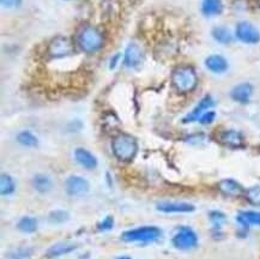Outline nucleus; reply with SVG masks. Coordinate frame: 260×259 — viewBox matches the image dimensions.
<instances>
[{
    "mask_svg": "<svg viewBox=\"0 0 260 259\" xmlns=\"http://www.w3.org/2000/svg\"><path fill=\"white\" fill-rule=\"evenodd\" d=\"M172 83L181 94H188L198 85V76L196 70L189 65H181L174 69L172 74Z\"/></svg>",
    "mask_w": 260,
    "mask_h": 259,
    "instance_id": "nucleus-1",
    "label": "nucleus"
},
{
    "mask_svg": "<svg viewBox=\"0 0 260 259\" xmlns=\"http://www.w3.org/2000/svg\"><path fill=\"white\" fill-rule=\"evenodd\" d=\"M76 43L83 52L95 53L103 47L105 38L96 26L86 25L83 26L81 30L78 31Z\"/></svg>",
    "mask_w": 260,
    "mask_h": 259,
    "instance_id": "nucleus-2",
    "label": "nucleus"
},
{
    "mask_svg": "<svg viewBox=\"0 0 260 259\" xmlns=\"http://www.w3.org/2000/svg\"><path fill=\"white\" fill-rule=\"evenodd\" d=\"M113 154L118 160L122 162H129L135 158L138 151V144L136 138L127 134L116 135L112 142Z\"/></svg>",
    "mask_w": 260,
    "mask_h": 259,
    "instance_id": "nucleus-3",
    "label": "nucleus"
},
{
    "mask_svg": "<svg viewBox=\"0 0 260 259\" xmlns=\"http://www.w3.org/2000/svg\"><path fill=\"white\" fill-rule=\"evenodd\" d=\"M161 237V229L154 225H144L135 229H129L122 233V240L127 242H151Z\"/></svg>",
    "mask_w": 260,
    "mask_h": 259,
    "instance_id": "nucleus-4",
    "label": "nucleus"
},
{
    "mask_svg": "<svg viewBox=\"0 0 260 259\" xmlns=\"http://www.w3.org/2000/svg\"><path fill=\"white\" fill-rule=\"evenodd\" d=\"M73 53H75V43L68 36H56L48 43L47 54L51 58H65L72 55Z\"/></svg>",
    "mask_w": 260,
    "mask_h": 259,
    "instance_id": "nucleus-5",
    "label": "nucleus"
},
{
    "mask_svg": "<svg viewBox=\"0 0 260 259\" xmlns=\"http://www.w3.org/2000/svg\"><path fill=\"white\" fill-rule=\"evenodd\" d=\"M173 245L175 248L182 251H187L194 248L198 245V237L192 228L182 225L180 227L174 237H173Z\"/></svg>",
    "mask_w": 260,
    "mask_h": 259,
    "instance_id": "nucleus-6",
    "label": "nucleus"
},
{
    "mask_svg": "<svg viewBox=\"0 0 260 259\" xmlns=\"http://www.w3.org/2000/svg\"><path fill=\"white\" fill-rule=\"evenodd\" d=\"M236 38L243 43H258L260 41V33L249 22H240L236 26Z\"/></svg>",
    "mask_w": 260,
    "mask_h": 259,
    "instance_id": "nucleus-7",
    "label": "nucleus"
},
{
    "mask_svg": "<svg viewBox=\"0 0 260 259\" xmlns=\"http://www.w3.org/2000/svg\"><path fill=\"white\" fill-rule=\"evenodd\" d=\"M65 188L70 196L78 197V196L88 193L90 186L86 179L78 177V175H71L65 182Z\"/></svg>",
    "mask_w": 260,
    "mask_h": 259,
    "instance_id": "nucleus-8",
    "label": "nucleus"
},
{
    "mask_svg": "<svg viewBox=\"0 0 260 259\" xmlns=\"http://www.w3.org/2000/svg\"><path fill=\"white\" fill-rule=\"evenodd\" d=\"M143 58H144V55H143V51L141 47L137 43H129L127 48H126L124 55L125 65L127 68L135 69L142 64Z\"/></svg>",
    "mask_w": 260,
    "mask_h": 259,
    "instance_id": "nucleus-9",
    "label": "nucleus"
},
{
    "mask_svg": "<svg viewBox=\"0 0 260 259\" xmlns=\"http://www.w3.org/2000/svg\"><path fill=\"white\" fill-rule=\"evenodd\" d=\"M219 142L229 148H242L245 144V138L241 132L235 130H225L219 134Z\"/></svg>",
    "mask_w": 260,
    "mask_h": 259,
    "instance_id": "nucleus-10",
    "label": "nucleus"
},
{
    "mask_svg": "<svg viewBox=\"0 0 260 259\" xmlns=\"http://www.w3.org/2000/svg\"><path fill=\"white\" fill-rule=\"evenodd\" d=\"M156 209L166 214H174V212H192L194 207L185 202H162L156 205Z\"/></svg>",
    "mask_w": 260,
    "mask_h": 259,
    "instance_id": "nucleus-11",
    "label": "nucleus"
},
{
    "mask_svg": "<svg viewBox=\"0 0 260 259\" xmlns=\"http://www.w3.org/2000/svg\"><path fill=\"white\" fill-rule=\"evenodd\" d=\"M218 190L223 195L229 196V197H239V196H241L245 192L242 185L239 184L238 181L233 180V179H223V180L219 181Z\"/></svg>",
    "mask_w": 260,
    "mask_h": 259,
    "instance_id": "nucleus-12",
    "label": "nucleus"
},
{
    "mask_svg": "<svg viewBox=\"0 0 260 259\" xmlns=\"http://www.w3.org/2000/svg\"><path fill=\"white\" fill-rule=\"evenodd\" d=\"M213 105H215V102H213L211 96H205V98L199 102L198 106H197L189 114L186 115V118L183 119V122H192L199 120L202 115L204 114L205 112H208V109L210 107H212Z\"/></svg>",
    "mask_w": 260,
    "mask_h": 259,
    "instance_id": "nucleus-13",
    "label": "nucleus"
},
{
    "mask_svg": "<svg viewBox=\"0 0 260 259\" xmlns=\"http://www.w3.org/2000/svg\"><path fill=\"white\" fill-rule=\"evenodd\" d=\"M253 92V86L249 83H241L233 88L231 92L232 99L240 104H248Z\"/></svg>",
    "mask_w": 260,
    "mask_h": 259,
    "instance_id": "nucleus-14",
    "label": "nucleus"
},
{
    "mask_svg": "<svg viewBox=\"0 0 260 259\" xmlns=\"http://www.w3.org/2000/svg\"><path fill=\"white\" fill-rule=\"evenodd\" d=\"M75 158L79 166L85 169H94L98 166V160L91 152L83 148H77L75 150Z\"/></svg>",
    "mask_w": 260,
    "mask_h": 259,
    "instance_id": "nucleus-15",
    "label": "nucleus"
},
{
    "mask_svg": "<svg viewBox=\"0 0 260 259\" xmlns=\"http://www.w3.org/2000/svg\"><path fill=\"white\" fill-rule=\"evenodd\" d=\"M205 65L213 74H223L228 70V61L222 55L213 54L206 58Z\"/></svg>",
    "mask_w": 260,
    "mask_h": 259,
    "instance_id": "nucleus-16",
    "label": "nucleus"
},
{
    "mask_svg": "<svg viewBox=\"0 0 260 259\" xmlns=\"http://www.w3.org/2000/svg\"><path fill=\"white\" fill-rule=\"evenodd\" d=\"M77 248V245L73 244V242L69 241H61L58 244L53 245L51 248H48L47 255L48 257H59V255L68 254L70 252L75 251Z\"/></svg>",
    "mask_w": 260,
    "mask_h": 259,
    "instance_id": "nucleus-17",
    "label": "nucleus"
},
{
    "mask_svg": "<svg viewBox=\"0 0 260 259\" xmlns=\"http://www.w3.org/2000/svg\"><path fill=\"white\" fill-rule=\"evenodd\" d=\"M32 186L34 188L40 193H47L52 190L53 187V181L48 175L45 174H36L32 178Z\"/></svg>",
    "mask_w": 260,
    "mask_h": 259,
    "instance_id": "nucleus-18",
    "label": "nucleus"
},
{
    "mask_svg": "<svg viewBox=\"0 0 260 259\" xmlns=\"http://www.w3.org/2000/svg\"><path fill=\"white\" fill-rule=\"evenodd\" d=\"M223 11L222 0H203L202 12L205 16H216Z\"/></svg>",
    "mask_w": 260,
    "mask_h": 259,
    "instance_id": "nucleus-19",
    "label": "nucleus"
},
{
    "mask_svg": "<svg viewBox=\"0 0 260 259\" xmlns=\"http://www.w3.org/2000/svg\"><path fill=\"white\" fill-rule=\"evenodd\" d=\"M238 221L243 225H260V212L241 211L238 215Z\"/></svg>",
    "mask_w": 260,
    "mask_h": 259,
    "instance_id": "nucleus-20",
    "label": "nucleus"
},
{
    "mask_svg": "<svg viewBox=\"0 0 260 259\" xmlns=\"http://www.w3.org/2000/svg\"><path fill=\"white\" fill-rule=\"evenodd\" d=\"M212 36L216 41L219 43H223V45H228L233 41V36L231 31L226 28H223V26H217L212 30Z\"/></svg>",
    "mask_w": 260,
    "mask_h": 259,
    "instance_id": "nucleus-21",
    "label": "nucleus"
},
{
    "mask_svg": "<svg viewBox=\"0 0 260 259\" xmlns=\"http://www.w3.org/2000/svg\"><path fill=\"white\" fill-rule=\"evenodd\" d=\"M18 229L24 232V233H34L36 229H38V221L34 217L25 216V217H22L19 220Z\"/></svg>",
    "mask_w": 260,
    "mask_h": 259,
    "instance_id": "nucleus-22",
    "label": "nucleus"
},
{
    "mask_svg": "<svg viewBox=\"0 0 260 259\" xmlns=\"http://www.w3.org/2000/svg\"><path fill=\"white\" fill-rule=\"evenodd\" d=\"M17 141L19 144L24 145V147H28V148H34L39 144V141L38 138H36V136L32 135L30 131L19 132L17 136Z\"/></svg>",
    "mask_w": 260,
    "mask_h": 259,
    "instance_id": "nucleus-23",
    "label": "nucleus"
},
{
    "mask_svg": "<svg viewBox=\"0 0 260 259\" xmlns=\"http://www.w3.org/2000/svg\"><path fill=\"white\" fill-rule=\"evenodd\" d=\"M15 181L8 174H2L0 177V192L3 196H9L15 191Z\"/></svg>",
    "mask_w": 260,
    "mask_h": 259,
    "instance_id": "nucleus-24",
    "label": "nucleus"
},
{
    "mask_svg": "<svg viewBox=\"0 0 260 259\" xmlns=\"http://www.w3.org/2000/svg\"><path fill=\"white\" fill-rule=\"evenodd\" d=\"M246 198L252 205H260V185H255L249 187L246 191Z\"/></svg>",
    "mask_w": 260,
    "mask_h": 259,
    "instance_id": "nucleus-25",
    "label": "nucleus"
},
{
    "mask_svg": "<svg viewBox=\"0 0 260 259\" xmlns=\"http://www.w3.org/2000/svg\"><path fill=\"white\" fill-rule=\"evenodd\" d=\"M210 220H211L215 229H221L225 221V216L219 211H211V214H210Z\"/></svg>",
    "mask_w": 260,
    "mask_h": 259,
    "instance_id": "nucleus-26",
    "label": "nucleus"
},
{
    "mask_svg": "<svg viewBox=\"0 0 260 259\" xmlns=\"http://www.w3.org/2000/svg\"><path fill=\"white\" fill-rule=\"evenodd\" d=\"M49 220L52 222H55V223H62V222L69 220V214L62 210L52 211L51 215H49Z\"/></svg>",
    "mask_w": 260,
    "mask_h": 259,
    "instance_id": "nucleus-27",
    "label": "nucleus"
},
{
    "mask_svg": "<svg viewBox=\"0 0 260 259\" xmlns=\"http://www.w3.org/2000/svg\"><path fill=\"white\" fill-rule=\"evenodd\" d=\"M215 118H216V113L212 112V111H210V112L208 111L202 115L201 119H199L198 121L203 125H208V124H211V122L215 120Z\"/></svg>",
    "mask_w": 260,
    "mask_h": 259,
    "instance_id": "nucleus-28",
    "label": "nucleus"
},
{
    "mask_svg": "<svg viewBox=\"0 0 260 259\" xmlns=\"http://www.w3.org/2000/svg\"><path fill=\"white\" fill-rule=\"evenodd\" d=\"M30 253H31V251L28 250V248H22V250H17V251L12 252V253H10V258L11 259H23V258L29 257Z\"/></svg>",
    "mask_w": 260,
    "mask_h": 259,
    "instance_id": "nucleus-29",
    "label": "nucleus"
},
{
    "mask_svg": "<svg viewBox=\"0 0 260 259\" xmlns=\"http://www.w3.org/2000/svg\"><path fill=\"white\" fill-rule=\"evenodd\" d=\"M98 228L100 231H109V229L113 228V217L111 216H108V217H106L105 220H103L101 223H99Z\"/></svg>",
    "mask_w": 260,
    "mask_h": 259,
    "instance_id": "nucleus-30",
    "label": "nucleus"
},
{
    "mask_svg": "<svg viewBox=\"0 0 260 259\" xmlns=\"http://www.w3.org/2000/svg\"><path fill=\"white\" fill-rule=\"evenodd\" d=\"M2 2V5L4 8L11 9V8H17V6L21 5L22 0H0Z\"/></svg>",
    "mask_w": 260,
    "mask_h": 259,
    "instance_id": "nucleus-31",
    "label": "nucleus"
},
{
    "mask_svg": "<svg viewBox=\"0 0 260 259\" xmlns=\"http://www.w3.org/2000/svg\"><path fill=\"white\" fill-rule=\"evenodd\" d=\"M119 58H120V54H115L114 56H113V58L111 59V62H109V68L114 69L115 66H116V64H118Z\"/></svg>",
    "mask_w": 260,
    "mask_h": 259,
    "instance_id": "nucleus-32",
    "label": "nucleus"
},
{
    "mask_svg": "<svg viewBox=\"0 0 260 259\" xmlns=\"http://www.w3.org/2000/svg\"><path fill=\"white\" fill-rule=\"evenodd\" d=\"M116 259H132V258L127 257V255H122V257H118Z\"/></svg>",
    "mask_w": 260,
    "mask_h": 259,
    "instance_id": "nucleus-33",
    "label": "nucleus"
},
{
    "mask_svg": "<svg viewBox=\"0 0 260 259\" xmlns=\"http://www.w3.org/2000/svg\"><path fill=\"white\" fill-rule=\"evenodd\" d=\"M258 2H259V3H260V0H258Z\"/></svg>",
    "mask_w": 260,
    "mask_h": 259,
    "instance_id": "nucleus-34",
    "label": "nucleus"
}]
</instances>
